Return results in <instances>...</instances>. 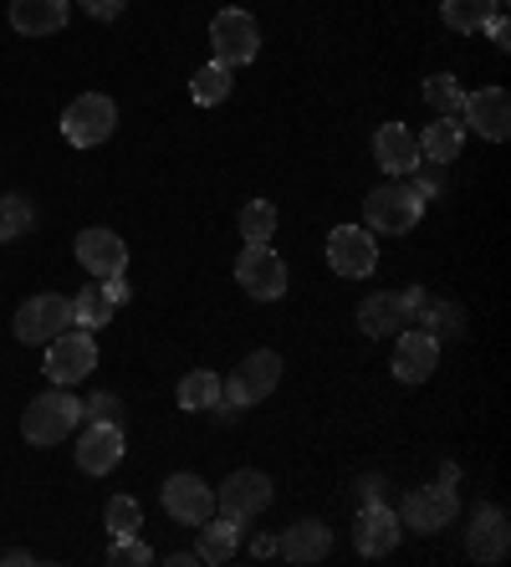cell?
<instances>
[{
  "mask_svg": "<svg viewBox=\"0 0 511 567\" xmlns=\"http://www.w3.org/2000/svg\"><path fill=\"white\" fill-rule=\"evenodd\" d=\"M82 424V404L72 399V389H47V394H37L27 404V414H21V435H27V445L37 450H52L62 445L72 430Z\"/></svg>",
  "mask_w": 511,
  "mask_h": 567,
  "instance_id": "obj_1",
  "label": "cell"
},
{
  "mask_svg": "<svg viewBox=\"0 0 511 567\" xmlns=\"http://www.w3.org/2000/svg\"><path fill=\"white\" fill-rule=\"evenodd\" d=\"M425 205H430V199H425L420 189L409 185V179H384V185L368 189V199H364L368 230H384V236H405V230H415V225H420Z\"/></svg>",
  "mask_w": 511,
  "mask_h": 567,
  "instance_id": "obj_2",
  "label": "cell"
},
{
  "mask_svg": "<svg viewBox=\"0 0 511 567\" xmlns=\"http://www.w3.org/2000/svg\"><path fill=\"white\" fill-rule=\"evenodd\" d=\"M276 383H282V358H276V348H256V353H246V363H241L231 379H221V399L241 414V410H251V404H262L266 394H276Z\"/></svg>",
  "mask_w": 511,
  "mask_h": 567,
  "instance_id": "obj_3",
  "label": "cell"
},
{
  "mask_svg": "<svg viewBox=\"0 0 511 567\" xmlns=\"http://www.w3.org/2000/svg\"><path fill=\"white\" fill-rule=\"evenodd\" d=\"M113 128H119V103L103 93L72 97L62 113V138L72 148H98L103 138H113Z\"/></svg>",
  "mask_w": 511,
  "mask_h": 567,
  "instance_id": "obj_4",
  "label": "cell"
},
{
  "mask_svg": "<svg viewBox=\"0 0 511 567\" xmlns=\"http://www.w3.org/2000/svg\"><path fill=\"white\" fill-rule=\"evenodd\" d=\"M211 47H215V62H225L231 72H236V66H246V62H256V52H262V27H256V16L241 11V6L215 11Z\"/></svg>",
  "mask_w": 511,
  "mask_h": 567,
  "instance_id": "obj_5",
  "label": "cell"
},
{
  "mask_svg": "<svg viewBox=\"0 0 511 567\" xmlns=\"http://www.w3.org/2000/svg\"><path fill=\"white\" fill-rule=\"evenodd\" d=\"M72 328V302L67 297H57V291H41V297H31V302L16 307L11 317V332H16V343H52L57 332Z\"/></svg>",
  "mask_w": 511,
  "mask_h": 567,
  "instance_id": "obj_6",
  "label": "cell"
},
{
  "mask_svg": "<svg viewBox=\"0 0 511 567\" xmlns=\"http://www.w3.org/2000/svg\"><path fill=\"white\" fill-rule=\"evenodd\" d=\"M266 506H272V481L262 471H231L215 486V512L225 522H236V527H246L251 516H262Z\"/></svg>",
  "mask_w": 511,
  "mask_h": 567,
  "instance_id": "obj_7",
  "label": "cell"
},
{
  "mask_svg": "<svg viewBox=\"0 0 511 567\" xmlns=\"http://www.w3.org/2000/svg\"><path fill=\"white\" fill-rule=\"evenodd\" d=\"M236 281L246 287L251 302H282L287 297V266L272 246H246L236 256Z\"/></svg>",
  "mask_w": 511,
  "mask_h": 567,
  "instance_id": "obj_8",
  "label": "cell"
},
{
  "mask_svg": "<svg viewBox=\"0 0 511 567\" xmlns=\"http://www.w3.org/2000/svg\"><path fill=\"white\" fill-rule=\"evenodd\" d=\"M92 369H98V343H92V332H57L52 343H47V379H52L57 389L82 383Z\"/></svg>",
  "mask_w": 511,
  "mask_h": 567,
  "instance_id": "obj_9",
  "label": "cell"
},
{
  "mask_svg": "<svg viewBox=\"0 0 511 567\" xmlns=\"http://www.w3.org/2000/svg\"><path fill=\"white\" fill-rule=\"evenodd\" d=\"M328 266L348 281L374 277L379 266V246H374V230H358V225H338L328 236Z\"/></svg>",
  "mask_w": 511,
  "mask_h": 567,
  "instance_id": "obj_10",
  "label": "cell"
},
{
  "mask_svg": "<svg viewBox=\"0 0 511 567\" xmlns=\"http://www.w3.org/2000/svg\"><path fill=\"white\" fill-rule=\"evenodd\" d=\"M460 512V496L446 486V481H435V486H420L409 491L405 506H399V527L409 532H440L450 527V516Z\"/></svg>",
  "mask_w": 511,
  "mask_h": 567,
  "instance_id": "obj_11",
  "label": "cell"
},
{
  "mask_svg": "<svg viewBox=\"0 0 511 567\" xmlns=\"http://www.w3.org/2000/svg\"><path fill=\"white\" fill-rule=\"evenodd\" d=\"M159 502H164V512H170L174 522L200 527V522H211V516H215V486H205L200 475L180 471V475H170V481H164Z\"/></svg>",
  "mask_w": 511,
  "mask_h": 567,
  "instance_id": "obj_12",
  "label": "cell"
},
{
  "mask_svg": "<svg viewBox=\"0 0 511 567\" xmlns=\"http://www.w3.org/2000/svg\"><path fill=\"white\" fill-rule=\"evenodd\" d=\"M460 128H476L481 138L501 144L511 133V93L507 87H481V93H466L460 103Z\"/></svg>",
  "mask_w": 511,
  "mask_h": 567,
  "instance_id": "obj_13",
  "label": "cell"
},
{
  "mask_svg": "<svg viewBox=\"0 0 511 567\" xmlns=\"http://www.w3.org/2000/svg\"><path fill=\"white\" fill-rule=\"evenodd\" d=\"M78 261H82V271H92L98 281H113L129 271V246H123V236L92 225V230L78 236Z\"/></svg>",
  "mask_w": 511,
  "mask_h": 567,
  "instance_id": "obj_14",
  "label": "cell"
},
{
  "mask_svg": "<svg viewBox=\"0 0 511 567\" xmlns=\"http://www.w3.org/2000/svg\"><path fill=\"white\" fill-rule=\"evenodd\" d=\"M354 547L358 557H384L399 547V512L384 502H364V512H358L354 522Z\"/></svg>",
  "mask_w": 511,
  "mask_h": 567,
  "instance_id": "obj_15",
  "label": "cell"
},
{
  "mask_svg": "<svg viewBox=\"0 0 511 567\" xmlns=\"http://www.w3.org/2000/svg\"><path fill=\"white\" fill-rule=\"evenodd\" d=\"M440 369V338H430L425 328L399 332V348H394V379L399 383H425Z\"/></svg>",
  "mask_w": 511,
  "mask_h": 567,
  "instance_id": "obj_16",
  "label": "cell"
},
{
  "mask_svg": "<svg viewBox=\"0 0 511 567\" xmlns=\"http://www.w3.org/2000/svg\"><path fill=\"white\" fill-rule=\"evenodd\" d=\"M511 547V522L501 506H476L471 516V532H466V553L476 557V563H501Z\"/></svg>",
  "mask_w": 511,
  "mask_h": 567,
  "instance_id": "obj_17",
  "label": "cell"
},
{
  "mask_svg": "<svg viewBox=\"0 0 511 567\" xmlns=\"http://www.w3.org/2000/svg\"><path fill=\"white\" fill-rule=\"evenodd\" d=\"M374 158H379V169L389 179H409V174H420V144H415V133L405 123H384L374 133Z\"/></svg>",
  "mask_w": 511,
  "mask_h": 567,
  "instance_id": "obj_18",
  "label": "cell"
},
{
  "mask_svg": "<svg viewBox=\"0 0 511 567\" xmlns=\"http://www.w3.org/2000/svg\"><path fill=\"white\" fill-rule=\"evenodd\" d=\"M123 461V424H88L78 440V465L88 475H108Z\"/></svg>",
  "mask_w": 511,
  "mask_h": 567,
  "instance_id": "obj_19",
  "label": "cell"
},
{
  "mask_svg": "<svg viewBox=\"0 0 511 567\" xmlns=\"http://www.w3.org/2000/svg\"><path fill=\"white\" fill-rule=\"evenodd\" d=\"M276 553L287 557V563H323V557L333 553V532L328 522H292L287 532H282V542H276Z\"/></svg>",
  "mask_w": 511,
  "mask_h": 567,
  "instance_id": "obj_20",
  "label": "cell"
},
{
  "mask_svg": "<svg viewBox=\"0 0 511 567\" xmlns=\"http://www.w3.org/2000/svg\"><path fill=\"white\" fill-rule=\"evenodd\" d=\"M11 27L21 37H52L67 27V0H11Z\"/></svg>",
  "mask_w": 511,
  "mask_h": 567,
  "instance_id": "obj_21",
  "label": "cell"
},
{
  "mask_svg": "<svg viewBox=\"0 0 511 567\" xmlns=\"http://www.w3.org/2000/svg\"><path fill=\"white\" fill-rule=\"evenodd\" d=\"M358 328L368 332V338H389V332L409 328L405 317V302H399V291H374L364 307H358Z\"/></svg>",
  "mask_w": 511,
  "mask_h": 567,
  "instance_id": "obj_22",
  "label": "cell"
},
{
  "mask_svg": "<svg viewBox=\"0 0 511 567\" xmlns=\"http://www.w3.org/2000/svg\"><path fill=\"white\" fill-rule=\"evenodd\" d=\"M415 144H420V164H456L466 148V128H460V118H435Z\"/></svg>",
  "mask_w": 511,
  "mask_h": 567,
  "instance_id": "obj_23",
  "label": "cell"
},
{
  "mask_svg": "<svg viewBox=\"0 0 511 567\" xmlns=\"http://www.w3.org/2000/svg\"><path fill=\"white\" fill-rule=\"evenodd\" d=\"M236 547H241V527L236 522H200V563H211V567H221V563H231L236 557Z\"/></svg>",
  "mask_w": 511,
  "mask_h": 567,
  "instance_id": "obj_24",
  "label": "cell"
},
{
  "mask_svg": "<svg viewBox=\"0 0 511 567\" xmlns=\"http://www.w3.org/2000/svg\"><path fill=\"white\" fill-rule=\"evenodd\" d=\"M231 87H236V72L225 62H205L190 78V97H195V107H221L225 97H231Z\"/></svg>",
  "mask_w": 511,
  "mask_h": 567,
  "instance_id": "obj_25",
  "label": "cell"
},
{
  "mask_svg": "<svg viewBox=\"0 0 511 567\" xmlns=\"http://www.w3.org/2000/svg\"><path fill=\"white\" fill-rule=\"evenodd\" d=\"M180 410H190V414H200V410H215L221 404V373H211V369H195V373H184L180 379Z\"/></svg>",
  "mask_w": 511,
  "mask_h": 567,
  "instance_id": "obj_26",
  "label": "cell"
},
{
  "mask_svg": "<svg viewBox=\"0 0 511 567\" xmlns=\"http://www.w3.org/2000/svg\"><path fill=\"white\" fill-rule=\"evenodd\" d=\"M113 322V302H108V291L103 287H82L78 297H72V328L82 332H98Z\"/></svg>",
  "mask_w": 511,
  "mask_h": 567,
  "instance_id": "obj_27",
  "label": "cell"
},
{
  "mask_svg": "<svg viewBox=\"0 0 511 567\" xmlns=\"http://www.w3.org/2000/svg\"><path fill=\"white\" fill-rule=\"evenodd\" d=\"M491 0H440V21H446L450 31H460V37H471V31H481L486 21H491Z\"/></svg>",
  "mask_w": 511,
  "mask_h": 567,
  "instance_id": "obj_28",
  "label": "cell"
},
{
  "mask_svg": "<svg viewBox=\"0 0 511 567\" xmlns=\"http://www.w3.org/2000/svg\"><path fill=\"white\" fill-rule=\"evenodd\" d=\"M272 236H276V205L272 199H251L241 210V240L246 246H266Z\"/></svg>",
  "mask_w": 511,
  "mask_h": 567,
  "instance_id": "obj_29",
  "label": "cell"
},
{
  "mask_svg": "<svg viewBox=\"0 0 511 567\" xmlns=\"http://www.w3.org/2000/svg\"><path fill=\"white\" fill-rule=\"evenodd\" d=\"M425 103H430L440 118H460L466 93H460V82L450 78V72H435V78H425Z\"/></svg>",
  "mask_w": 511,
  "mask_h": 567,
  "instance_id": "obj_30",
  "label": "cell"
},
{
  "mask_svg": "<svg viewBox=\"0 0 511 567\" xmlns=\"http://www.w3.org/2000/svg\"><path fill=\"white\" fill-rule=\"evenodd\" d=\"M31 225H37V210H31L27 195H0V230H6V240L27 236Z\"/></svg>",
  "mask_w": 511,
  "mask_h": 567,
  "instance_id": "obj_31",
  "label": "cell"
},
{
  "mask_svg": "<svg viewBox=\"0 0 511 567\" xmlns=\"http://www.w3.org/2000/svg\"><path fill=\"white\" fill-rule=\"evenodd\" d=\"M103 522H108L113 537H129V532H139V522H144V506L133 502V496H113L108 512H103Z\"/></svg>",
  "mask_w": 511,
  "mask_h": 567,
  "instance_id": "obj_32",
  "label": "cell"
},
{
  "mask_svg": "<svg viewBox=\"0 0 511 567\" xmlns=\"http://www.w3.org/2000/svg\"><path fill=\"white\" fill-rule=\"evenodd\" d=\"M108 563H113V567H154V547H144V542H139V532H129V537H113Z\"/></svg>",
  "mask_w": 511,
  "mask_h": 567,
  "instance_id": "obj_33",
  "label": "cell"
},
{
  "mask_svg": "<svg viewBox=\"0 0 511 567\" xmlns=\"http://www.w3.org/2000/svg\"><path fill=\"white\" fill-rule=\"evenodd\" d=\"M420 328L430 332V338H450V332H460V312H456V307H440L430 297V307H425V317H420Z\"/></svg>",
  "mask_w": 511,
  "mask_h": 567,
  "instance_id": "obj_34",
  "label": "cell"
},
{
  "mask_svg": "<svg viewBox=\"0 0 511 567\" xmlns=\"http://www.w3.org/2000/svg\"><path fill=\"white\" fill-rule=\"evenodd\" d=\"M82 420L88 424H123V404L113 394H92L88 404H82Z\"/></svg>",
  "mask_w": 511,
  "mask_h": 567,
  "instance_id": "obj_35",
  "label": "cell"
},
{
  "mask_svg": "<svg viewBox=\"0 0 511 567\" xmlns=\"http://www.w3.org/2000/svg\"><path fill=\"white\" fill-rule=\"evenodd\" d=\"M123 6H129V0H82V11H88L92 21H119Z\"/></svg>",
  "mask_w": 511,
  "mask_h": 567,
  "instance_id": "obj_36",
  "label": "cell"
},
{
  "mask_svg": "<svg viewBox=\"0 0 511 567\" xmlns=\"http://www.w3.org/2000/svg\"><path fill=\"white\" fill-rule=\"evenodd\" d=\"M486 37H491V41H497V47H501V52H507V47H511V27H507V11H491V21H486Z\"/></svg>",
  "mask_w": 511,
  "mask_h": 567,
  "instance_id": "obj_37",
  "label": "cell"
},
{
  "mask_svg": "<svg viewBox=\"0 0 511 567\" xmlns=\"http://www.w3.org/2000/svg\"><path fill=\"white\" fill-rule=\"evenodd\" d=\"M103 291H108V302H113V307H123V302H129V297H133V291H129V281H123V277L103 281Z\"/></svg>",
  "mask_w": 511,
  "mask_h": 567,
  "instance_id": "obj_38",
  "label": "cell"
},
{
  "mask_svg": "<svg viewBox=\"0 0 511 567\" xmlns=\"http://www.w3.org/2000/svg\"><path fill=\"white\" fill-rule=\"evenodd\" d=\"M491 6H497V11H507V0H491Z\"/></svg>",
  "mask_w": 511,
  "mask_h": 567,
  "instance_id": "obj_39",
  "label": "cell"
},
{
  "mask_svg": "<svg viewBox=\"0 0 511 567\" xmlns=\"http://www.w3.org/2000/svg\"><path fill=\"white\" fill-rule=\"evenodd\" d=\"M0 240H6V230H0Z\"/></svg>",
  "mask_w": 511,
  "mask_h": 567,
  "instance_id": "obj_40",
  "label": "cell"
}]
</instances>
